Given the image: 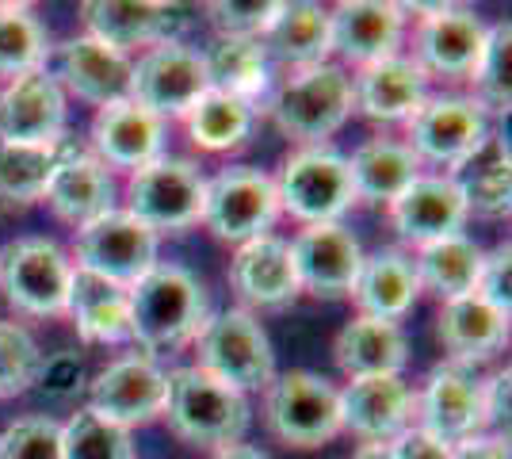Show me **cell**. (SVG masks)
Segmentation results:
<instances>
[{
  "label": "cell",
  "mask_w": 512,
  "mask_h": 459,
  "mask_svg": "<svg viewBox=\"0 0 512 459\" xmlns=\"http://www.w3.org/2000/svg\"><path fill=\"white\" fill-rule=\"evenodd\" d=\"M207 326V287L180 264H153L130 287V337L146 349H180Z\"/></svg>",
  "instance_id": "6da1fadb"
},
{
  "label": "cell",
  "mask_w": 512,
  "mask_h": 459,
  "mask_svg": "<svg viewBox=\"0 0 512 459\" xmlns=\"http://www.w3.org/2000/svg\"><path fill=\"white\" fill-rule=\"evenodd\" d=\"M169 429L195 448H230L249 429L245 394L218 383L203 368H176L165 375V410Z\"/></svg>",
  "instance_id": "7a4b0ae2"
},
{
  "label": "cell",
  "mask_w": 512,
  "mask_h": 459,
  "mask_svg": "<svg viewBox=\"0 0 512 459\" xmlns=\"http://www.w3.org/2000/svg\"><path fill=\"white\" fill-rule=\"evenodd\" d=\"M199 349V364L207 375H214L218 383L234 387V391H260L276 379V352L264 326L256 322L249 310H222L207 318V326L195 337Z\"/></svg>",
  "instance_id": "3957f363"
},
{
  "label": "cell",
  "mask_w": 512,
  "mask_h": 459,
  "mask_svg": "<svg viewBox=\"0 0 512 459\" xmlns=\"http://www.w3.org/2000/svg\"><path fill=\"white\" fill-rule=\"evenodd\" d=\"M352 115V77L333 62L299 69L272 100V119L287 138L318 146Z\"/></svg>",
  "instance_id": "277c9868"
},
{
  "label": "cell",
  "mask_w": 512,
  "mask_h": 459,
  "mask_svg": "<svg viewBox=\"0 0 512 459\" xmlns=\"http://www.w3.org/2000/svg\"><path fill=\"white\" fill-rule=\"evenodd\" d=\"M218 241L245 245L253 238H264L279 219V196L276 180L260 173L253 165H230L218 169L203 188V215Z\"/></svg>",
  "instance_id": "5b68a950"
},
{
  "label": "cell",
  "mask_w": 512,
  "mask_h": 459,
  "mask_svg": "<svg viewBox=\"0 0 512 459\" xmlns=\"http://www.w3.org/2000/svg\"><path fill=\"white\" fill-rule=\"evenodd\" d=\"M207 176L188 157H157L130 176L127 211L153 234H180L203 215Z\"/></svg>",
  "instance_id": "8992f818"
},
{
  "label": "cell",
  "mask_w": 512,
  "mask_h": 459,
  "mask_svg": "<svg viewBox=\"0 0 512 459\" xmlns=\"http://www.w3.org/2000/svg\"><path fill=\"white\" fill-rule=\"evenodd\" d=\"M279 211L295 215L306 226H325L341 222V215L356 203L352 176H348V157L321 146L291 153L279 169L276 180Z\"/></svg>",
  "instance_id": "52a82bcc"
},
{
  "label": "cell",
  "mask_w": 512,
  "mask_h": 459,
  "mask_svg": "<svg viewBox=\"0 0 512 459\" xmlns=\"http://www.w3.org/2000/svg\"><path fill=\"white\" fill-rule=\"evenodd\" d=\"M268 429L287 448H321L344 429L341 391L314 372H283L268 383Z\"/></svg>",
  "instance_id": "ba28073f"
},
{
  "label": "cell",
  "mask_w": 512,
  "mask_h": 459,
  "mask_svg": "<svg viewBox=\"0 0 512 459\" xmlns=\"http://www.w3.org/2000/svg\"><path fill=\"white\" fill-rule=\"evenodd\" d=\"M73 264L50 238H20L0 253V291L20 314H65Z\"/></svg>",
  "instance_id": "9c48e42d"
},
{
  "label": "cell",
  "mask_w": 512,
  "mask_h": 459,
  "mask_svg": "<svg viewBox=\"0 0 512 459\" xmlns=\"http://www.w3.org/2000/svg\"><path fill=\"white\" fill-rule=\"evenodd\" d=\"M157 264V234L130 211H107L77 230V268L134 287Z\"/></svg>",
  "instance_id": "30bf717a"
},
{
  "label": "cell",
  "mask_w": 512,
  "mask_h": 459,
  "mask_svg": "<svg viewBox=\"0 0 512 459\" xmlns=\"http://www.w3.org/2000/svg\"><path fill=\"white\" fill-rule=\"evenodd\" d=\"M207 88H211V81H207L203 54L192 50V46L169 39V43L150 46V50L134 62L130 100L165 123L172 115H188L192 104Z\"/></svg>",
  "instance_id": "8fae6325"
},
{
  "label": "cell",
  "mask_w": 512,
  "mask_h": 459,
  "mask_svg": "<svg viewBox=\"0 0 512 459\" xmlns=\"http://www.w3.org/2000/svg\"><path fill=\"white\" fill-rule=\"evenodd\" d=\"M413 12H425L417 23V66L425 73H440L451 81H470V73L482 58V46L490 27L470 8L455 4H409Z\"/></svg>",
  "instance_id": "7c38bea8"
},
{
  "label": "cell",
  "mask_w": 512,
  "mask_h": 459,
  "mask_svg": "<svg viewBox=\"0 0 512 459\" xmlns=\"http://www.w3.org/2000/svg\"><path fill=\"white\" fill-rule=\"evenodd\" d=\"M406 131V146L417 153V161L459 165L490 134V115L467 96H436L409 115Z\"/></svg>",
  "instance_id": "4fadbf2b"
},
{
  "label": "cell",
  "mask_w": 512,
  "mask_h": 459,
  "mask_svg": "<svg viewBox=\"0 0 512 459\" xmlns=\"http://www.w3.org/2000/svg\"><path fill=\"white\" fill-rule=\"evenodd\" d=\"M291 245V261L299 276V291H310L318 299H344L352 295L356 276L363 268V249L352 238V230H344L341 222H325V226H302L299 238Z\"/></svg>",
  "instance_id": "5bb4252c"
},
{
  "label": "cell",
  "mask_w": 512,
  "mask_h": 459,
  "mask_svg": "<svg viewBox=\"0 0 512 459\" xmlns=\"http://www.w3.org/2000/svg\"><path fill=\"white\" fill-rule=\"evenodd\" d=\"M65 131V92L50 69L12 77L0 88V142L54 146Z\"/></svg>",
  "instance_id": "9a60e30c"
},
{
  "label": "cell",
  "mask_w": 512,
  "mask_h": 459,
  "mask_svg": "<svg viewBox=\"0 0 512 459\" xmlns=\"http://www.w3.org/2000/svg\"><path fill=\"white\" fill-rule=\"evenodd\" d=\"M88 410L123 429L146 425L165 410V372L146 356H123L92 379Z\"/></svg>",
  "instance_id": "2e32d148"
},
{
  "label": "cell",
  "mask_w": 512,
  "mask_h": 459,
  "mask_svg": "<svg viewBox=\"0 0 512 459\" xmlns=\"http://www.w3.org/2000/svg\"><path fill=\"white\" fill-rule=\"evenodd\" d=\"M413 410H421V429L444 444H463L486 429V394L482 383L455 364L432 368L421 398H413Z\"/></svg>",
  "instance_id": "e0dca14e"
},
{
  "label": "cell",
  "mask_w": 512,
  "mask_h": 459,
  "mask_svg": "<svg viewBox=\"0 0 512 459\" xmlns=\"http://www.w3.org/2000/svg\"><path fill=\"white\" fill-rule=\"evenodd\" d=\"M333 50L352 66H375L398 54L406 31V8L390 0H344L329 12Z\"/></svg>",
  "instance_id": "ac0fdd59"
},
{
  "label": "cell",
  "mask_w": 512,
  "mask_h": 459,
  "mask_svg": "<svg viewBox=\"0 0 512 459\" xmlns=\"http://www.w3.org/2000/svg\"><path fill=\"white\" fill-rule=\"evenodd\" d=\"M54 81L69 88L73 96H81L85 104L111 108V104L130 100L134 62H130V54H123V50L81 35V39H69L58 50V73H54Z\"/></svg>",
  "instance_id": "d6986e66"
},
{
  "label": "cell",
  "mask_w": 512,
  "mask_h": 459,
  "mask_svg": "<svg viewBox=\"0 0 512 459\" xmlns=\"http://www.w3.org/2000/svg\"><path fill=\"white\" fill-rule=\"evenodd\" d=\"M390 222L402 241H413L417 249L432 245L451 234H463L467 203L451 176H417L402 196L390 203Z\"/></svg>",
  "instance_id": "ffe728a7"
},
{
  "label": "cell",
  "mask_w": 512,
  "mask_h": 459,
  "mask_svg": "<svg viewBox=\"0 0 512 459\" xmlns=\"http://www.w3.org/2000/svg\"><path fill=\"white\" fill-rule=\"evenodd\" d=\"M417 394L402 383V375H375V379H352L341 391V421L367 444H390L402 437L413 417Z\"/></svg>",
  "instance_id": "44dd1931"
},
{
  "label": "cell",
  "mask_w": 512,
  "mask_h": 459,
  "mask_svg": "<svg viewBox=\"0 0 512 459\" xmlns=\"http://www.w3.org/2000/svg\"><path fill=\"white\" fill-rule=\"evenodd\" d=\"M428 100V73L413 58H383L352 77V108L375 123H406Z\"/></svg>",
  "instance_id": "7402d4cb"
},
{
  "label": "cell",
  "mask_w": 512,
  "mask_h": 459,
  "mask_svg": "<svg viewBox=\"0 0 512 459\" xmlns=\"http://www.w3.org/2000/svg\"><path fill=\"white\" fill-rule=\"evenodd\" d=\"M92 146L107 169H146L165 150V123L134 100L100 108L92 123Z\"/></svg>",
  "instance_id": "603a6c76"
},
{
  "label": "cell",
  "mask_w": 512,
  "mask_h": 459,
  "mask_svg": "<svg viewBox=\"0 0 512 459\" xmlns=\"http://www.w3.org/2000/svg\"><path fill=\"white\" fill-rule=\"evenodd\" d=\"M81 20L88 27V39L127 54L134 46L169 43L176 31V8L153 0H85Z\"/></svg>",
  "instance_id": "cb8c5ba5"
},
{
  "label": "cell",
  "mask_w": 512,
  "mask_h": 459,
  "mask_svg": "<svg viewBox=\"0 0 512 459\" xmlns=\"http://www.w3.org/2000/svg\"><path fill=\"white\" fill-rule=\"evenodd\" d=\"M46 203L54 207V215L69 226H88L100 215L115 211V180L111 169L96 153H62L58 169L46 184Z\"/></svg>",
  "instance_id": "d4e9b609"
},
{
  "label": "cell",
  "mask_w": 512,
  "mask_h": 459,
  "mask_svg": "<svg viewBox=\"0 0 512 459\" xmlns=\"http://www.w3.org/2000/svg\"><path fill=\"white\" fill-rule=\"evenodd\" d=\"M230 284L253 306H283L299 295V276L291 261V245L283 238H253L237 245L230 261Z\"/></svg>",
  "instance_id": "484cf974"
},
{
  "label": "cell",
  "mask_w": 512,
  "mask_h": 459,
  "mask_svg": "<svg viewBox=\"0 0 512 459\" xmlns=\"http://www.w3.org/2000/svg\"><path fill=\"white\" fill-rule=\"evenodd\" d=\"M436 337H440V345H444L455 368L482 364L493 352L509 345V314L493 310L478 295H459V299H448L440 310Z\"/></svg>",
  "instance_id": "4316f807"
},
{
  "label": "cell",
  "mask_w": 512,
  "mask_h": 459,
  "mask_svg": "<svg viewBox=\"0 0 512 459\" xmlns=\"http://www.w3.org/2000/svg\"><path fill=\"white\" fill-rule=\"evenodd\" d=\"M333 360L348 379L398 375L409 360V341L398 322L383 318H352L333 341Z\"/></svg>",
  "instance_id": "83f0119b"
},
{
  "label": "cell",
  "mask_w": 512,
  "mask_h": 459,
  "mask_svg": "<svg viewBox=\"0 0 512 459\" xmlns=\"http://www.w3.org/2000/svg\"><path fill=\"white\" fill-rule=\"evenodd\" d=\"M451 184L459 188V196L467 203V215H509L512 207V157L509 142L501 134H486L474 150L455 165Z\"/></svg>",
  "instance_id": "f1b7e54d"
},
{
  "label": "cell",
  "mask_w": 512,
  "mask_h": 459,
  "mask_svg": "<svg viewBox=\"0 0 512 459\" xmlns=\"http://www.w3.org/2000/svg\"><path fill=\"white\" fill-rule=\"evenodd\" d=\"M65 310L73 314L85 341H96V345L130 341V287L111 284L85 268H73Z\"/></svg>",
  "instance_id": "f546056e"
},
{
  "label": "cell",
  "mask_w": 512,
  "mask_h": 459,
  "mask_svg": "<svg viewBox=\"0 0 512 459\" xmlns=\"http://www.w3.org/2000/svg\"><path fill=\"white\" fill-rule=\"evenodd\" d=\"M417 295H421V280H417L413 257H406L402 249H379L375 257H363V268L352 287V299L363 318L398 322L417 303Z\"/></svg>",
  "instance_id": "4dcf8cb0"
},
{
  "label": "cell",
  "mask_w": 512,
  "mask_h": 459,
  "mask_svg": "<svg viewBox=\"0 0 512 459\" xmlns=\"http://www.w3.org/2000/svg\"><path fill=\"white\" fill-rule=\"evenodd\" d=\"M260 46L268 54H276L287 66H321L333 54V31H329V8H321L314 0H283L279 16L264 31Z\"/></svg>",
  "instance_id": "1f68e13d"
},
{
  "label": "cell",
  "mask_w": 512,
  "mask_h": 459,
  "mask_svg": "<svg viewBox=\"0 0 512 459\" xmlns=\"http://www.w3.org/2000/svg\"><path fill=\"white\" fill-rule=\"evenodd\" d=\"M348 176H352L356 199L394 203L421 176V161H417V153L409 150L406 142L375 138V142H363L360 150L352 153Z\"/></svg>",
  "instance_id": "d6a6232c"
},
{
  "label": "cell",
  "mask_w": 512,
  "mask_h": 459,
  "mask_svg": "<svg viewBox=\"0 0 512 459\" xmlns=\"http://www.w3.org/2000/svg\"><path fill=\"white\" fill-rule=\"evenodd\" d=\"M203 66L214 92L245 100L249 108L268 92V50L260 39H214Z\"/></svg>",
  "instance_id": "836d02e7"
},
{
  "label": "cell",
  "mask_w": 512,
  "mask_h": 459,
  "mask_svg": "<svg viewBox=\"0 0 512 459\" xmlns=\"http://www.w3.org/2000/svg\"><path fill=\"white\" fill-rule=\"evenodd\" d=\"M482 257L486 253L467 234H451V238H440L432 245H421L413 268H417L421 287H432L448 303V299H459V295H474Z\"/></svg>",
  "instance_id": "e575fe53"
},
{
  "label": "cell",
  "mask_w": 512,
  "mask_h": 459,
  "mask_svg": "<svg viewBox=\"0 0 512 459\" xmlns=\"http://www.w3.org/2000/svg\"><path fill=\"white\" fill-rule=\"evenodd\" d=\"M184 119H188L192 142L207 153L237 150L249 138V131H253V108L245 100L226 96V92H214V88H207L195 100Z\"/></svg>",
  "instance_id": "d590c367"
},
{
  "label": "cell",
  "mask_w": 512,
  "mask_h": 459,
  "mask_svg": "<svg viewBox=\"0 0 512 459\" xmlns=\"http://www.w3.org/2000/svg\"><path fill=\"white\" fill-rule=\"evenodd\" d=\"M62 153V142H54V146H8V142H0V199H12V203L43 199Z\"/></svg>",
  "instance_id": "8d00e7d4"
},
{
  "label": "cell",
  "mask_w": 512,
  "mask_h": 459,
  "mask_svg": "<svg viewBox=\"0 0 512 459\" xmlns=\"http://www.w3.org/2000/svg\"><path fill=\"white\" fill-rule=\"evenodd\" d=\"M50 43L39 16L27 4H0V77L43 69Z\"/></svg>",
  "instance_id": "74e56055"
},
{
  "label": "cell",
  "mask_w": 512,
  "mask_h": 459,
  "mask_svg": "<svg viewBox=\"0 0 512 459\" xmlns=\"http://www.w3.org/2000/svg\"><path fill=\"white\" fill-rule=\"evenodd\" d=\"M512 27L509 20L493 23L490 35H486V46H482V58L470 73L474 81V104L486 111H497V115H509V100H512Z\"/></svg>",
  "instance_id": "f35d334b"
},
{
  "label": "cell",
  "mask_w": 512,
  "mask_h": 459,
  "mask_svg": "<svg viewBox=\"0 0 512 459\" xmlns=\"http://www.w3.org/2000/svg\"><path fill=\"white\" fill-rule=\"evenodd\" d=\"M62 459H134V440L123 425L77 410L62 425Z\"/></svg>",
  "instance_id": "ab89813d"
},
{
  "label": "cell",
  "mask_w": 512,
  "mask_h": 459,
  "mask_svg": "<svg viewBox=\"0 0 512 459\" xmlns=\"http://www.w3.org/2000/svg\"><path fill=\"white\" fill-rule=\"evenodd\" d=\"M43 375V352L16 322H0V398L31 391Z\"/></svg>",
  "instance_id": "60d3db41"
},
{
  "label": "cell",
  "mask_w": 512,
  "mask_h": 459,
  "mask_svg": "<svg viewBox=\"0 0 512 459\" xmlns=\"http://www.w3.org/2000/svg\"><path fill=\"white\" fill-rule=\"evenodd\" d=\"M279 4L283 0H214L207 4V16L218 27V39H264Z\"/></svg>",
  "instance_id": "b9f144b4"
},
{
  "label": "cell",
  "mask_w": 512,
  "mask_h": 459,
  "mask_svg": "<svg viewBox=\"0 0 512 459\" xmlns=\"http://www.w3.org/2000/svg\"><path fill=\"white\" fill-rule=\"evenodd\" d=\"M0 459H62V425L50 417H20L0 433Z\"/></svg>",
  "instance_id": "7bdbcfd3"
},
{
  "label": "cell",
  "mask_w": 512,
  "mask_h": 459,
  "mask_svg": "<svg viewBox=\"0 0 512 459\" xmlns=\"http://www.w3.org/2000/svg\"><path fill=\"white\" fill-rule=\"evenodd\" d=\"M474 295H478L482 303H490L493 310H501V314L512 310V249L509 245H501V249H493L490 257H482Z\"/></svg>",
  "instance_id": "ee69618b"
},
{
  "label": "cell",
  "mask_w": 512,
  "mask_h": 459,
  "mask_svg": "<svg viewBox=\"0 0 512 459\" xmlns=\"http://www.w3.org/2000/svg\"><path fill=\"white\" fill-rule=\"evenodd\" d=\"M394 459H451V444L436 440L425 429H406L402 437L390 440Z\"/></svg>",
  "instance_id": "f6af8a7d"
},
{
  "label": "cell",
  "mask_w": 512,
  "mask_h": 459,
  "mask_svg": "<svg viewBox=\"0 0 512 459\" xmlns=\"http://www.w3.org/2000/svg\"><path fill=\"white\" fill-rule=\"evenodd\" d=\"M509 383H512L509 368L482 383V394H486V425L509 421Z\"/></svg>",
  "instance_id": "bcb514c9"
},
{
  "label": "cell",
  "mask_w": 512,
  "mask_h": 459,
  "mask_svg": "<svg viewBox=\"0 0 512 459\" xmlns=\"http://www.w3.org/2000/svg\"><path fill=\"white\" fill-rule=\"evenodd\" d=\"M451 459H512L509 437H486V433H478V437L455 444Z\"/></svg>",
  "instance_id": "7dc6e473"
},
{
  "label": "cell",
  "mask_w": 512,
  "mask_h": 459,
  "mask_svg": "<svg viewBox=\"0 0 512 459\" xmlns=\"http://www.w3.org/2000/svg\"><path fill=\"white\" fill-rule=\"evenodd\" d=\"M211 459H272V456H268V452H260V448H249V444H230V448L211 452Z\"/></svg>",
  "instance_id": "c3c4849f"
},
{
  "label": "cell",
  "mask_w": 512,
  "mask_h": 459,
  "mask_svg": "<svg viewBox=\"0 0 512 459\" xmlns=\"http://www.w3.org/2000/svg\"><path fill=\"white\" fill-rule=\"evenodd\" d=\"M352 459H394V452H390V444H360Z\"/></svg>",
  "instance_id": "681fc988"
}]
</instances>
